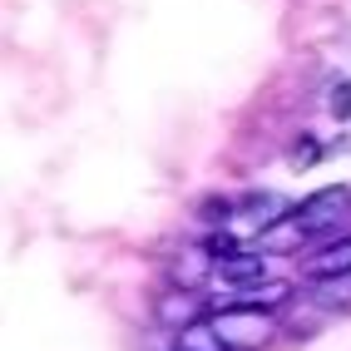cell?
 <instances>
[{
	"label": "cell",
	"mask_w": 351,
	"mask_h": 351,
	"mask_svg": "<svg viewBox=\"0 0 351 351\" xmlns=\"http://www.w3.org/2000/svg\"><path fill=\"white\" fill-rule=\"evenodd\" d=\"M208 326L218 332V341L228 351H263L277 337V322L267 307H252V302H238V307H218L208 317Z\"/></svg>",
	"instance_id": "6da1fadb"
},
{
	"label": "cell",
	"mask_w": 351,
	"mask_h": 351,
	"mask_svg": "<svg viewBox=\"0 0 351 351\" xmlns=\"http://www.w3.org/2000/svg\"><path fill=\"white\" fill-rule=\"evenodd\" d=\"M351 213V189H317L312 198H302L297 208H292V223H297V232L302 238H322V232H332L341 218Z\"/></svg>",
	"instance_id": "7a4b0ae2"
},
{
	"label": "cell",
	"mask_w": 351,
	"mask_h": 351,
	"mask_svg": "<svg viewBox=\"0 0 351 351\" xmlns=\"http://www.w3.org/2000/svg\"><path fill=\"white\" fill-rule=\"evenodd\" d=\"M292 213V203L282 198V193H252V198H243L238 208H232V223L228 228H252L257 238L272 228V223H282Z\"/></svg>",
	"instance_id": "3957f363"
},
{
	"label": "cell",
	"mask_w": 351,
	"mask_h": 351,
	"mask_svg": "<svg viewBox=\"0 0 351 351\" xmlns=\"http://www.w3.org/2000/svg\"><path fill=\"white\" fill-rule=\"evenodd\" d=\"M169 272H173V282H178V287L198 292L208 277L218 272V257H213V247H208V243H198V247H178V252H173V263H169Z\"/></svg>",
	"instance_id": "277c9868"
},
{
	"label": "cell",
	"mask_w": 351,
	"mask_h": 351,
	"mask_svg": "<svg viewBox=\"0 0 351 351\" xmlns=\"http://www.w3.org/2000/svg\"><path fill=\"white\" fill-rule=\"evenodd\" d=\"M218 277H223L228 287H252V282H263V277H267V257H263V247H257V252L238 247V252L218 257Z\"/></svg>",
	"instance_id": "5b68a950"
},
{
	"label": "cell",
	"mask_w": 351,
	"mask_h": 351,
	"mask_svg": "<svg viewBox=\"0 0 351 351\" xmlns=\"http://www.w3.org/2000/svg\"><path fill=\"white\" fill-rule=\"evenodd\" d=\"M158 322L169 326V332H183V326H193V322H203V302H198V292H189V287H178V292H169V297H158Z\"/></svg>",
	"instance_id": "8992f818"
},
{
	"label": "cell",
	"mask_w": 351,
	"mask_h": 351,
	"mask_svg": "<svg viewBox=\"0 0 351 351\" xmlns=\"http://www.w3.org/2000/svg\"><path fill=\"white\" fill-rule=\"evenodd\" d=\"M302 272L312 277H341V272H351V238H337V243H326L322 252H312L307 263H302Z\"/></svg>",
	"instance_id": "52a82bcc"
},
{
	"label": "cell",
	"mask_w": 351,
	"mask_h": 351,
	"mask_svg": "<svg viewBox=\"0 0 351 351\" xmlns=\"http://www.w3.org/2000/svg\"><path fill=\"white\" fill-rule=\"evenodd\" d=\"M287 297H292V282H277V277H263V282L243 287V302H252V307H267V312H277Z\"/></svg>",
	"instance_id": "ba28073f"
},
{
	"label": "cell",
	"mask_w": 351,
	"mask_h": 351,
	"mask_svg": "<svg viewBox=\"0 0 351 351\" xmlns=\"http://www.w3.org/2000/svg\"><path fill=\"white\" fill-rule=\"evenodd\" d=\"M173 351H228V346L218 341V332L208 322H193L183 332H173Z\"/></svg>",
	"instance_id": "9c48e42d"
},
{
	"label": "cell",
	"mask_w": 351,
	"mask_h": 351,
	"mask_svg": "<svg viewBox=\"0 0 351 351\" xmlns=\"http://www.w3.org/2000/svg\"><path fill=\"white\" fill-rule=\"evenodd\" d=\"M317 302H322V307H351V272L317 277Z\"/></svg>",
	"instance_id": "30bf717a"
},
{
	"label": "cell",
	"mask_w": 351,
	"mask_h": 351,
	"mask_svg": "<svg viewBox=\"0 0 351 351\" xmlns=\"http://www.w3.org/2000/svg\"><path fill=\"white\" fill-rule=\"evenodd\" d=\"M326 114H332V119H351V80L326 84Z\"/></svg>",
	"instance_id": "8fae6325"
},
{
	"label": "cell",
	"mask_w": 351,
	"mask_h": 351,
	"mask_svg": "<svg viewBox=\"0 0 351 351\" xmlns=\"http://www.w3.org/2000/svg\"><path fill=\"white\" fill-rule=\"evenodd\" d=\"M287 158H292V169H312V163L322 158V144H317L312 134H302L297 144H292V154H287Z\"/></svg>",
	"instance_id": "7c38bea8"
}]
</instances>
